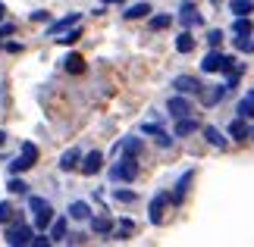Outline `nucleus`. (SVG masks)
<instances>
[{
  "mask_svg": "<svg viewBox=\"0 0 254 247\" xmlns=\"http://www.w3.org/2000/svg\"><path fill=\"white\" fill-rule=\"evenodd\" d=\"M207 44L210 47H220L223 44V32H220V28H210V32H207Z\"/></svg>",
  "mask_w": 254,
  "mask_h": 247,
  "instance_id": "35",
  "label": "nucleus"
},
{
  "mask_svg": "<svg viewBox=\"0 0 254 247\" xmlns=\"http://www.w3.org/2000/svg\"><path fill=\"white\" fill-rule=\"evenodd\" d=\"M88 222H91V232L94 235H104V238H107V235L113 232V219H110V216H91Z\"/></svg>",
  "mask_w": 254,
  "mask_h": 247,
  "instance_id": "16",
  "label": "nucleus"
},
{
  "mask_svg": "<svg viewBox=\"0 0 254 247\" xmlns=\"http://www.w3.org/2000/svg\"><path fill=\"white\" fill-rule=\"evenodd\" d=\"M3 19H6V6L0 3V22H3Z\"/></svg>",
  "mask_w": 254,
  "mask_h": 247,
  "instance_id": "42",
  "label": "nucleus"
},
{
  "mask_svg": "<svg viewBox=\"0 0 254 247\" xmlns=\"http://www.w3.org/2000/svg\"><path fill=\"white\" fill-rule=\"evenodd\" d=\"M167 203H170V194H167V191L154 194V200H151V206H148V219H151L154 225L163 222V210H167Z\"/></svg>",
  "mask_w": 254,
  "mask_h": 247,
  "instance_id": "6",
  "label": "nucleus"
},
{
  "mask_svg": "<svg viewBox=\"0 0 254 247\" xmlns=\"http://www.w3.org/2000/svg\"><path fill=\"white\" fill-rule=\"evenodd\" d=\"M173 88H176V91H179V94H201V82H198V78H194V75H176L173 78Z\"/></svg>",
  "mask_w": 254,
  "mask_h": 247,
  "instance_id": "8",
  "label": "nucleus"
},
{
  "mask_svg": "<svg viewBox=\"0 0 254 247\" xmlns=\"http://www.w3.org/2000/svg\"><path fill=\"white\" fill-rule=\"evenodd\" d=\"M6 188H9L13 194H25V191H28V185H25L22 179H9V182H6Z\"/></svg>",
  "mask_w": 254,
  "mask_h": 247,
  "instance_id": "34",
  "label": "nucleus"
},
{
  "mask_svg": "<svg viewBox=\"0 0 254 247\" xmlns=\"http://www.w3.org/2000/svg\"><path fill=\"white\" fill-rule=\"evenodd\" d=\"M167 110H170L173 119H182V116H191L194 113V106L189 100V94H176V97H170V100H167Z\"/></svg>",
  "mask_w": 254,
  "mask_h": 247,
  "instance_id": "5",
  "label": "nucleus"
},
{
  "mask_svg": "<svg viewBox=\"0 0 254 247\" xmlns=\"http://www.w3.org/2000/svg\"><path fill=\"white\" fill-rule=\"evenodd\" d=\"M32 225H25V222H13V225H6V232H3V244L9 247H25V244H32Z\"/></svg>",
  "mask_w": 254,
  "mask_h": 247,
  "instance_id": "3",
  "label": "nucleus"
},
{
  "mask_svg": "<svg viewBox=\"0 0 254 247\" xmlns=\"http://www.w3.org/2000/svg\"><path fill=\"white\" fill-rule=\"evenodd\" d=\"M226 94H229L226 85H217V88H210V91H204V88H201V103H204V106H217Z\"/></svg>",
  "mask_w": 254,
  "mask_h": 247,
  "instance_id": "14",
  "label": "nucleus"
},
{
  "mask_svg": "<svg viewBox=\"0 0 254 247\" xmlns=\"http://www.w3.org/2000/svg\"><path fill=\"white\" fill-rule=\"evenodd\" d=\"M236 113L242 116V119H254V91H248V94H245V97L239 100Z\"/></svg>",
  "mask_w": 254,
  "mask_h": 247,
  "instance_id": "19",
  "label": "nucleus"
},
{
  "mask_svg": "<svg viewBox=\"0 0 254 247\" xmlns=\"http://www.w3.org/2000/svg\"><path fill=\"white\" fill-rule=\"evenodd\" d=\"M170 22H173V19L167 16V13H160V16H151V28H154V32H160V28H170Z\"/></svg>",
  "mask_w": 254,
  "mask_h": 247,
  "instance_id": "30",
  "label": "nucleus"
},
{
  "mask_svg": "<svg viewBox=\"0 0 254 247\" xmlns=\"http://www.w3.org/2000/svg\"><path fill=\"white\" fill-rule=\"evenodd\" d=\"M47 19H51L47 9H35V13H32V22H47Z\"/></svg>",
  "mask_w": 254,
  "mask_h": 247,
  "instance_id": "39",
  "label": "nucleus"
},
{
  "mask_svg": "<svg viewBox=\"0 0 254 247\" xmlns=\"http://www.w3.org/2000/svg\"><path fill=\"white\" fill-rule=\"evenodd\" d=\"M63 66H66V72H69V75L85 72V60H82V53H69V56L63 60Z\"/></svg>",
  "mask_w": 254,
  "mask_h": 247,
  "instance_id": "22",
  "label": "nucleus"
},
{
  "mask_svg": "<svg viewBox=\"0 0 254 247\" xmlns=\"http://www.w3.org/2000/svg\"><path fill=\"white\" fill-rule=\"evenodd\" d=\"M157 144H160V147H170V144H173V138H170L167 132H160V135H157Z\"/></svg>",
  "mask_w": 254,
  "mask_h": 247,
  "instance_id": "41",
  "label": "nucleus"
},
{
  "mask_svg": "<svg viewBox=\"0 0 254 247\" xmlns=\"http://www.w3.org/2000/svg\"><path fill=\"white\" fill-rule=\"evenodd\" d=\"M148 13H151V3H132L123 16H126V19H144Z\"/></svg>",
  "mask_w": 254,
  "mask_h": 247,
  "instance_id": "27",
  "label": "nucleus"
},
{
  "mask_svg": "<svg viewBox=\"0 0 254 247\" xmlns=\"http://www.w3.org/2000/svg\"><path fill=\"white\" fill-rule=\"evenodd\" d=\"M248 138H254V128H248Z\"/></svg>",
  "mask_w": 254,
  "mask_h": 247,
  "instance_id": "45",
  "label": "nucleus"
},
{
  "mask_svg": "<svg viewBox=\"0 0 254 247\" xmlns=\"http://www.w3.org/2000/svg\"><path fill=\"white\" fill-rule=\"evenodd\" d=\"M32 166H35V156H28V153H19L16 160H9V163H6V172H9V175H19V172H28Z\"/></svg>",
  "mask_w": 254,
  "mask_h": 247,
  "instance_id": "13",
  "label": "nucleus"
},
{
  "mask_svg": "<svg viewBox=\"0 0 254 247\" xmlns=\"http://www.w3.org/2000/svg\"><path fill=\"white\" fill-rule=\"evenodd\" d=\"M110 179L113 182H135V179H138V156L123 153V160L110 169Z\"/></svg>",
  "mask_w": 254,
  "mask_h": 247,
  "instance_id": "2",
  "label": "nucleus"
},
{
  "mask_svg": "<svg viewBox=\"0 0 254 247\" xmlns=\"http://www.w3.org/2000/svg\"><path fill=\"white\" fill-rule=\"evenodd\" d=\"M179 22H182L185 28H194V25H201L204 19H201V13H198V6H194V3H182V9H179Z\"/></svg>",
  "mask_w": 254,
  "mask_h": 247,
  "instance_id": "10",
  "label": "nucleus"
},
{
  "mask_svg": "<svg viewBox=\"0 0 254 247\" xmlns=\"http://www.w3.org/2000/svg\"><path fill=\"white\" fill-rule=\"evenodd\" d=\"M251 35H239L236 38V50H242V53H254V41H248Z\"/></svg>",
  "mask_w": 254,
  "mask_h": 247,
  "instance_id": "31",
  "label": "nucleus"
},
{
  "mask_svg": "<svg viewBox=\"0 0 254 247\" xmlns=\"http://www.w3.org/2000/svg\"><path fill=\"white\" fill-rule=\"evenodd\" d=\"M132 232H135V222H132V219H123V222H120V229L110 232V235H113L116 241H129V235H132Z\"/></svg>",
  "mask_w": 254,
  "mask_h": 247,
  "instance_id": "26",
  "label": "nucleus"
},
{
  "mask_svg": "<svg viewBox=\"0 0 254 247\" xmlns=\"http://www.w3.org/2000/svg\"><path fill=\"white\" fill-rule=\"evenodd\" d=\"M79 19H82V13H69V16H63V19H54V22L47 25V35H51V38H57L60 32H66V28L79 25Z\"/></svg>",
  "mask_w": 254,
  "mask_h": 247,
  "instance_id": "9",
  "label": "nucleus"
},
{
  "mask_svg": "<svg viewBox=\"0 0 254 247\" xmlns=\"http://www.w3.org/2000/svg\"><path fill=\"white\" fill-rule=\"evenodd\" d=\"M229 13L232 16H248V13H254V0H229Z\"/></svg>",
  "mask_w": 254,
  "mask_h": 247,
  "instance_id": "23",
  "label": "nucleus"
},
{
  "mask_svg": "<svg viewBox=\"0 0 254 247\" xmlns=\"http://www.w3.org/2000/svg\"><path fill=\"white\" fill-rule=\"evenodd\" d=\"M22 153H28V156H35V160H38V147H35L32 141H25V144H22Z\"/></svg>",
  "mask_w": 254,
  "mask_h": 247,
  "instance_id": "40",
  "label": "nucleus"
},
{
  "mask_svg": "<svg viewBox=\"0 0 254 247\" xmlns=\"http://www.w3.org/2000/svg\"><path fill=\"white\" fill-rule=\"evenodd\" d=\"M47 229H51V241H54V244L66 241V219H54Z\"/></svg>",
  "mask_w": 254,
  "mask_h": 247,
  "instance_id": "24",
  "label": "nucleus"
},
{
  "mask_svg": "<svg viewBox=\"0 0 254 247\" xmlns=\"http://www.w3.org/2000/svg\"><path fill=\"white\" fill-rule=\"evenodd\" d=\"M141 132H144V135H154V138H157V135L163 132V128H160V125H154V122H144V125H141Z\"/></svg>",
  "mask_w": 254,
  "mask_h": 247,
  "instance_id": "38",
  "label": "nucleus"
},
{
  "mask_svg": "<svg viewBox=\"0 0 254 247\" xmlns=\"http://www.w3.org/2000/svg\"><path fill=\"white\" fill-rule=\"evenodd\" d=\"M79 169L85 172V175H97L104 169V153L101 150H91V153H85L82 160H79Z\"/></svg>",
  "mask_w": 254,
  "mask_h": 247,
  "instance_id": "7",
  "label": "nucleus"
},
{
  "mask_svg": "<svg viewBox=\"0 0 254 247\" xmlns=\"http://www.w3.org/2000/svg\"><path fill=\"white\" fill-rule=\"evenodd\" d=\"M204 138H207V144H210V147H220V150L229 144L226 138L220 135V128H213V125H204Z\"/></svg>",
  "mask_w": 254,
  "mask_h": 247,
  "instance_id": "20",
  "label": "nucleus"
},
{
  "mask_svg": "<svg viewBox=\"0 0 254 247\" xmlns=\"http://www.w3.org/2000/svg\"><path fill=\"white\" fill-rule=\"evenodd\" d=\"M9 35H16V25H13V22H0V41H3V38H9Z\"/></svg>",
  "mask_w": 254,
  "mask_h": 247,
  "instance_id": "37",
  "label": "nucleus"
},
{
  "mask_svg": "<svg viewBox=\"0 0 254 247\" xmlns=\"http://www.w3.org/2000/svg\"><path fill=\"white\" fill-rule=\"evenodd\" d=\"M79 38H82V28H66V32H60V35H57V41H60V44H75V41H79Z\"/></svg>",
  "mask_w": 254,
  "mask_h": 247,
  "instance_id": "29",
  "label": "nucleus"
},
{
  "mask_svg": "<svg viewBox=\"0 0 254 247\" xmlns=\"http://www.w3.org/2000/svg\"><path fill=\"white\" fill-rule=\"evenodd\" d=\"M13 203H9V200H3V203H0V225H6L9 219H13Z\"/></svg>",
  "mask_w": 254,
  "mask_h": 247,
  "instance_id": "32",
  "label": "nucleus"
},
{
  "mask_svg": "<svg viewBox=\"0 0 254 247\" xmlns=\"http://www.w3.org/2000/svg\"><path fill=\"white\" fill-rule=\"evenodd\" d=\"M191 179H194V172H185L182 179H179V185H176V191H173V197H170L173 203H182V197H185V191H189V185H191Z\"/></svg>",
  "mask_w": 254,
  "mask_h": 247,
  "instance_id": "21",
  "label": "nucleus"
},
{
  "mask_svg": "<svg viewBox=\"0 0 254 247\" xmlns=\"http://www.w3.org/2000/svg\"><path fill=\"white\" fill-rule=\"evenodd\" d=\"M229 138H232V141H245V138H248V122L242 119V116H236V119L229 122Z\"/></svg>",
  "mask_w": 254,
  "mask_h": 247,
  "instance_id": "17",
  "label": "nucleus"
},
{
  "mask_svg": "<svg viewBox=\"0 0 254 247\" xmlns=\"http://www.w3.org/2000/svg\"><path fill=\"white\" fill-rule=\"evenodd\" d=\"M79 160H82V150H79V147H69V150L60 156V169H63V172L79 169Z\"/></svg>",
  "mask_w": 254,
  "mask_h": 247,
  "instance_id": "15",
  "label": "nucleus"
},
{
  "mask_svg": "<svg viewBox=\"0 0 254 247\" xmlns=\"http://www.w3.org/2000/svg\"><path fill=\"white\" fill-rule=\"evenodd\" d=\"M69 219L88 222V219H91V206H88L85 200H75V203H69Z\"/></svg>",
  "mask_w": 254,
  "mask_h": 247,
  "instance_id": "18",
  "label": "nucleus"
},
{
  "mask_svg": "<svg viewBox=\"0 0 254 247\" xmlns=\"http://www.w3.org/2000/svg\"><path fill=\"white\" fill-rule=\"evenodd\" d=\"M176 50H179V53H191V50H194V38H191L189 28H185L179 38H176Z\"/></svg>",
  "mask_w": 254,
  "mask_h": 247,
  "instance_id": "25",
  "label": "nucleus"
},
{
  "mask_svg": "<svg viewBox=\"0 0 254 247\" xmlns=\"http://www.w3.org/2000/svg\"><path fill=\"white\" fill-rule=\"evenodd\" d=\"M113 197H116L120 203H132L138 194H135V191H123V188H116V191H113Z\"/></svg>",
  "mask_w": 254,
  "mask_h": 247,
  "instance_id": "33",
  "label": "nucleus"
},
{
  "mask_svg": "<svg viewBox=\"0 0 254 247\" xmlns=\"http://www.w3.org/2000/svg\"><path fill=\"white\" fill-rule=\"evenodd\" d=\"M51 235H32V247H51Z\"/></svg>",
  "mask_w": 254,
  "mask_h": 247,
  "instance_id": "36",
  "label": "nucleus"
},
{
  "mask_svg": "<svg viewBox=\"0 0 254 247\" xmlns=\"http://www.w3.org/2000/svg\"><path fill=\"white\" fill-rule=\"evenodd\" d=\"M104 3H123V0H104Z\"/></svg>",
  "mask_w": 254,
  "mask_h": 247,
  "instance_id": "44",
  "label": "nucleus"
},
{
  "mask_svg": "<svg viewBox=\"0 0 254 247\" xmlns=\"http://www.w3.org/2000/svg\"><path fill=\"white\" fill-rule=\"evenodd\" d=\"M201 128V122L194 119V116H182V119H176V138H189V135H194Z\"/></svg>",
  "mask_w": 254,
  "mask_h": 247,
  "instance_id": "12",
  "label": "nucleus"
},
{
  "mask_svg": "<svg viewBox=\"0 0 254 247\" xmlns=\"http://www.w3.org/2000/svg\"><path fill=\"white\" fill-rule=\"evenodd\" d=\"M28 213H32L35 219V229H47V225L54 222V206L44 200V197H28Z\"/></svg>",
  "mask_w": 254,
  "mask_h": 247,
  "instance_id": "1",
  "label": "nucleus"
},
{
  "mask_svg": "<svg viewBox=\"0 0 254 247\" xmlns=\"http://www.w3.org/2000/svg\"><path fill=\"white\" fill-rule=\"evenodd\" d=\"M0 144H6V132H0Z\"/></svg>",
  "mask_w": 254,
  "mask_h": 247,
  "instance_id": "43",
  "label": "nucleus"
},
{
  "mask_svg": "<svg viewBox=\"0 0 254 247\" xmlns=\"http://www.w3.org/2000/svg\"><path fill=\"white\" fill-rule=\"evenodd\" d=\"M232 32H236V35H251V32H254L251 19H248V16H236V22H232Z\"/></svg>",
  "mask_w": 254,
  "mask_h": 247,
  "instance_id": "28",
  "label": "nucleus"
},
{
  "mask_svg": "<svg viewBox=\"0 0 254 247\" xmlns=\"http://www.w3.org/2000/svg\"><path fill=\"white\" fill-rule=\"evenodd\" d=\"M232 63H236L232 56L220 53L217 47H213V50H210V53L201 60V72H229V69H232Z\"/></svg>",
  "mask_w": 254,
  "mask_h": 247,
  "instance_id": "4",
  "label": "nucleus"
},
{
  "mask_svg": "<svg viewBox=\"0 0 254 247\" xmlns=\"http://www.w3.org/2000/svg\"><path fill=\"white\" fill-rule=\"evenodd\" d=\"M141 150H144V141L141 138H123L120 144H116V153H129V156H141Z\"/></svg>",
  "mask_w": 254,
  "mask_h": 247,
  "instance_id": "11",
  "label": "nucleus"
}]
</instances>
